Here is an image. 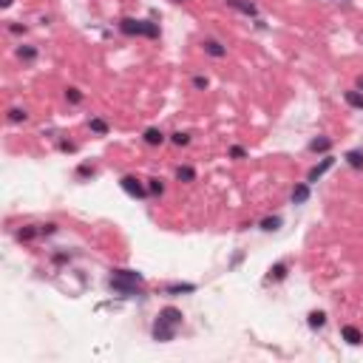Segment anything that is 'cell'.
<instances>
[{"label":"cell","instance_id":"6da1fadb","mask_svg":"<svg viewBox=\"0 0 363 363\" xmlns=\"http://www.w3.org/2000/svg\"><path fill=\"white\" fill-rule=\"evenodd\" d=\"M182 321H185L182 309H176V307L159 309V315H156L154 326H151V335H154V340H159V344H170V340L176 338V329L182 326Z\"/></svg>","mask_w":363,"mask_h":363},{"label":"cell","instance_id":"7a4b0ae2","mask_svg":"<svg viewBox=\"0 0 363 363\" xmlns=\"http://www.w3.org/2000/svg\"><path fill=\"white\" fill-rule=\"evenodd\" d=\"M119 31L125 37H159V26L151 23V20H136V17H122L119 20Z\"/></svg>","mask_w":363,"mask_h":363},{"label":"cell","instance_id":"3957f363","mask_svg":"<svg viewBox=\"0 0 363 363\" xmlns=\"http://www.w3.org/2000/svg\"><path fill=\"white\" fill-rule=\"evenodd\" d=\"M119 185H122V190L128 193L131 199H145L148 196V185H145L142 179H136L134 173H125V176L119 179Z\"/></svg>","mask_w":363,"mask_h":363},{"label":"cell","instance_id":"277c9868","mask_svg":"<svg viewBox=\"0 0 363 363\" xmlns=\"http://www.w3.org/2000/svg\"><path fill=\"white\" fill-rule=\"evenodd\" d=\"M202 51L210 57H216V60H222V57H227V46L222 43V40H216V37H204L202 40Z\"/></svg>","mask_w":363,"mask_h":363},{"label":"cell","instance_id":"5b68a950","mask_svg":"<svg viewBox=\"0 0 363 363\" xmlns=\"http://www.w3.org/2000/svg\"><path fill=\"white\" fill-rule=\"evenodd\" d=\"M108 281H119V284H142V272L136 270H111V278Z\"/></svg>","mask_w":363,"mask_h":363},{"label":"cell","instance_id":"8992f818","mask_svg":"<svg viewBox=\"0 0 363 363\" xmlns=\"http://www.w3.org/2000/svg\"><path fill=\"white\" fill-rule=\"evenodd\" d=\"M230 9H236V12L247 14V17H259V6L252 3V0H224Z\"/></svg>","mask_w":363,"mask_h":363},{"label":"cell","instance_id":"52a82bcc","mask_svg":"<svg viewBox=\"0 0 363 363\" xmlns=\"http://www.w3.org/2000/svg\"><path fill=\"white\" fill-rule=\"evenodd\" d=\"M332 165H335V156H324V159H321L318 165H315L312 170L307 173V182H309V185H312V182H318V179L324 176V173L329 170V167H332Z\"/></svg>","mask_w":363,"mask_h":363},{"label":"cell","instance_id":"ba28073f","mask_svg":"<svg viewBox=\"0 0 363 363\" xmlns=\"http://www.w3.org/2000/svg\"><path fill=\"white\" fill-rule=\"evenodd\" d=\"M340 338H344L349 346H360V344H363V332L357 329L355 324H346V326H340Z\"/></svg>","mask_w":363,"mask_h":363},{"label":"cell","instance_id":"9c48e42d","mask_svg":"<svg viewBox=\"0 0 363 363\" xmlns=\"http://www.w3.org/2000/svg\"><path fill=\"white\" fill-rule=\"evenodd\" d=\"M167 295H182V292H196V284L190 281H176V284H167L165 287Z\"/></svg>","mask_w":363,"mask_h":363},{"label":"cell","instance_id":"30bf717a","mask_svg":"<svg viewBox=\"0 0 363 363\" xmlns=\"http://www.w3.org/2000/svg\"><path fill=\"white\" fill-rule=\"evenodd\" d=\"M289 199H292V204H304V202H307V199H309V182H304V185H295V187H292Z\"/></svg>","mask_w":363,"mask_h":363},{"label":"cell","instance_id":"8fae6325","mask_svg":"<svg viewBox=\"0 0 363 363\" xmlns=\"http://www.w3.org/2000/svg\"><path fill=\"white\" fill-rule=\"evenodd\" d=\"M344 99H346V105H349V108H355V111H363V91L352 88V91L344 94Z\"/></svg>","mask_w":363,"mask_h":363},{"label":"cell","instance_id":"7c38bea8","mask_svg":"<svg viewBox=\"0 0 363 363\" xmlns=\"http://www.w3.org/2000/svg\"><path fill=\"white\" fill-rule=\"evenodd\" d=\"M142 139H145V145L156 148V145H162V142H165V134H162L159 128H148L145 134H142Z\"/></svg>","mask_w":363,"mask_h":363},{"label":"cell","instance_id":"4fadbf2b","mask_svg":"<svg viewBox=\"0 0 363 363\" xmlns=\"http://www.w3.org/2000/svg\"><path fill=\"white\" fill-rule=\"evenodd\" d=\"M329 148H332V139H329V136H315V139L309 142V151H312V154H326Z\"/></svg>","mask_w":363,"mask_h":363},{"label":"cell","instance_id":"5bb4252c","mask_svg":"<svg viewBox=\"0 0 363 363\" xmlns=\"http://www.w3.org/2000/svg\"><path fill=\"white\" fill-rule=\"evenodd\" d=\"M88 128H91V134H97V136H108L111 125L105 122V119H99V117H91L88 119Z\"/></svg>","mask_w":363,"mask_h":363},{"label":"cell","instance_id":"9a60e30c","mask_svg":"<svg viewBox=\"0 0 363 363\" xmlns=\"http://www.w3.org/2000/svg\"><path fill=\"white\" fill-rule=\"evenodd\" d=\"M307 324H309V329H324V326H326V312L312 309V312L307 315Z\"/></svg>","mask_w":363,"mask_h":363},{"label":"cell","instance_id":"2e32d148","mask_svg":"<svg viewBox=\"0 0 363 363\" xmlns=\"http://www.w3.org/2000/svg\"><path fill=\"white\" fill-rule=\"evenodd\" d=\"M344 159H346V165H349L352 170H363V151H360V148L349 151V154H346Z\"/></svg>","mask_w":363,"mask_h":363},{"label":"cell","instance_id":"e0dca14e","mask_svg":"<svg viewBox=\"0 0 363 363\" xmlns=\"http://www.w3.org/2000/svg\"><path fill=\"white\" fill-rule=\"evenodd\" d=\"M289 275V264H284V261H278V264H272L270 267V281H284V278Z\"/></svg>","mask_w":363,"mask_h":363},{"label":"cell","instance_id":"ac0fdd59","mask_svg":"<svg viewBox=\"0 0 363 363\" xmlns=\"http://www.w3.org/2000/svg\"><path fill=\"white\" fill-rule=\"evenodd\" d=\"M176 182H196V170H193L190 165H179L176 167Z\"/></svg>","mask_w":363,"mask_h":363},{"label":"cell","instance_id":"d6986e66","mask_svg":"<svg viewBox=\"0 0 363 363\" xmlns=\"http://www.w3.org/2000/svg\"><path fill=\"white\" fill-rule=\"evenodd\" d=\"M40 236V227H34V224H26V227L17 230V241H31Z\"/></svg>","mask_w":363,"mask_h":363},{"label":"cell","instance_id":"ffe728a7","mask_svg":"<svg viewBox=\"0 0 363 363\" xmlns=\"http://www.w3.org/2000/svg\"><path fill=\"white\" fill-rule=\"evenodd\" d=\"M281 224H284V222H281V216H267V219L259 224V227L264 230V233H275V230L281 227Z\"/></svg>","mask_w":363,"mask_h":363},{"label":"cell","instance_id":"44dd1931","mask_svg":"<svg viewBox=\"0 0 363 363\" xmlns=\"http://www.w3.org/2000/svg\"><path fill=\"white\" fill-rule=\"evenodd\" d=\"M17 57L23 62H34L37 60V49H34V46H17Z\"/></svg>","mask_w":363,"mask_h":363},{"label":"cell","instance_id":"7402d4cb","mask_svg":"<svg viewBox=\"0 0 363 363\" xmlns=\"http://www.w3.org/2000/svg\"><path fill=\"white\" fill-rule=\"evenodd\" d=\"M148 193H154V196H162V193H165V182H162V179H148Z\"/></svg>","mask_w":363,"mask_h":363},{"label":"cell","instance_id":"603a6c76","mask_svg":"<svg viewBox=\"0 0 363 363\" xmlns=\"http://www.w3.org/2000/svg\"><path fill=\"white\" fill-rule=\"evenodd\" d=\"M6 119H9V122H12V125H17V122H26V119H29V114H26L23 108H12Z\"/></svg>","mask_w":363,"mask_h":363},{"label":"cell","instance_id":"cb8c5ba5","mask_svg":"<svg viewBox=\"0 0 363 363\" xmlns=\"http://www.w3.org/2000/svg\"><path fill=\"white\" fill-rule=\"evenodd\" d=\"M66 99H68L71 105H80V102H82V91H80V88H74V86L66 88Z\"/></svg>","mask_w":363,"mask_h":363},{"label":"cell","instance_id":"d4e9b609","mask_svg":"<svg viewBox=\"0 0 363 363\" xmlns=\"http://www.w3.org/2000/svg\"><path fill=\"white\" fill-rule=\"evenodd\" d=\"M170 142H173V145H179V148H182V145H190V134L176 131V134H170Z\"/></svg>","mask_w":363,"mask_h":363},{"label":"cell","instance_id":"484cf974","mask_svg":"<svg viewBox=\"0 0 363 363\" xmlns=\"http://www.w3.org/2000/svg\"><path fill=\"white\" fill-rule=\"evenodd\" d=\"M77 176H80V179H94V176H97V167H94V165H80V167H77Z\"/></svg>","mask_w":363,"mask_h":363},{"label":"cell","instance_id":"4316f807","mask_svg":"<svg viewBox=\"0 0 363 363\" xmlns=\"http://www.w3.org/2000/svg\"><path fill=\"white\" fill-rule=\"evenodd\" d=\"M227 156H230V159H247V151L241 148V145H233V148L227 151Z\"/></svg>","mask_w":363,"mask_h":363},{"label":"cell","instance_id":"83f0119b","mask_svg":"<svg viewBox=\"0 0 363 363\" xmlns=\"http://www.w3.org/2000/svg\"><path fill=\"white\" fill-rule=\"evenodd\" d=\"M207 86H210V80H207V77H202V74H199V77H193V88H196V91H204Z\"/></svg>","mask_w":363,"mask_h":363},{"label":"cell","instance_id":"f1b7e54d","mask_svg":"<svg viewBox=\"0 0 363 363\" xmlns=\"http://www.w3.org/2000/svg\"><path fill=\"white\" fill-rule=\"evenodd\" d=\"M57 233V224L49 222V224H40V236H54Z\"/></svg>","mask_w":363,"mask_h":363},{"label":"cell","instance_id":"f546056e","mask_svg":"<svg viewBox=\"0 0 363 363\" xmlns=\"http://www.w3.org/2000/svg\"><path fill=\"white\" fill-rule=\"evenodd\" d=\"M51 259H54V264H68V259H71V255H66V252H54Z\"/></svg>","mask_w":363,"mask_h":363},{"label":"cell","instance_id":"4dcf8cb0","mask_svg":"<svg viewBox=\"0 0 363 363\" xmlns=\"http://www.w3.org/2000/svg\"><path fill=\"white\" fill-rule=\"evenodd\" d=\"M60 151H66V154H74L77 145H74V142H60Z\"/></svg>","mask_w":363,"mask_h":363},{"label":"cell","instance_id":"1f68e13d","mask_svg":"<svg viewBox=\"0 0 363 363\" xmlns=\"http://www.w3.org/2000/svg\"><path fill=\"white\" fill-rule=\"evenodd\" d=\"M9 31H12V34H23V31H26V26H20V23H12V26H9Z\"/></svg>","mask_w":363,"mask_h":363},{"label":"cell","instance_id":"d6a6232c","mask_svg":"<svg viewBox=\"0 0 363 363\" xmlns=\"http://www.w3.org/2000/svg\"><path fill=\"white\" fill-rule=\"evenodd\" d=\"M355 88H357V91H363V74H360V77H357V82H355Z\"/></svg>","mask_w":363,"mask_h":363},{"label":"cell","instance_id":"836d02e7","mask_svg":"<svg viewBox=\"0 0 363 363\" xmlns=\"http://www.w3.org/2000/svg\"><path fill=\"white\" fill-rule=\"evenodd\" d=\"M0 6H3V9H9V6H12V0H0Z\"/></svg>","mask_w":363,"mask_h":363},{"label":"cell","instance_id":"e575fe53","mask_svg":"<svg viewBox=\"0 0 363 363\" xmlns=\"http://www.w3.org/2000/svg\"><path fill=\"white\" fill-rule=\"evenodd\" d=\"M173 3H187V0H173Z\"/></svg>","mask_w":363,"mask_h":363},{"label":"cell","instance_id":"d590c367","mask_svg":"<svg viewBox=\"0 0 363 363\" xmlns=\"http://www.w3.org/2000/svg\"><path fill=\"white\" fill-rule=\"evenodd\" d=\"M340 3H349V0H340Z\"/></svg>","mask_w":363,"mask_h":363}]
</instances>
